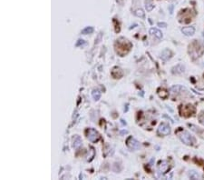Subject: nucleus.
I'll return each instance as SVG.
<instances>
[{"instance_id": "13", "label": "nucleus", "mask_w": 204, "mask_h": 180, "mask_svg": "<svg viewBox=\"0 0 204 180\" xmlns=\"http://www.w3.org/2000/svg\"><path fill=\"white\" fill-rule=\"evenodd\" d=\"M158 95L160 97L165 99V98H167L168 96H169V93L167 92V90L166 89H164V88H160L158 89Z\"/></svg>"}, {"instance_id": "2", "label": "nucleus", "mask_w": 204, "mask_h": 180, "mask_svg": "<svg viewBox=\"0 0 204 180\" xmlns=\"http://www.w3.org/2000/svg\"><path fill=\"white\" fill-rule=\"evenodd\" d=\"M85 135H86V137L88 138L89 141L92 142V143L98 142L99 139L101 138L100 134H99L98 132H97L95 129H93V128H88V129H86Z\"/></svg>"}, {"instance_id": "10", "label": "nucleus", "mask_w": 204, "mask_h": 180, "mask_svg": "<svg viewBox=\"0 0 204 180\" xmlns=\"http://www.w3.org/2000/svg\"><path fill=\"white\" fill-rule=\"evenodd\" d=\"M171 55H172V54H171V50L165 49V50H163V51H162L161 57H162V59L163 60V61H167V60H169V59L171 57Z\"/></svg>"}, {"instance_id": "4", "label": "nucleus", "mask_w": 204, "mask_h": 180, "mask_svg": "<svg viewBox=\"0 0 204 180\" xmlns=\"http://www.w3.org/2000/svg\"><path fill=\"white\" fill-rule=\"evenodd\" d=\"M178 136L181 141L187 146H192L193 143H195V140H194L193 137L186 131H181L178 133Z\"/></svg>"}, {"instance_id": "7", "label": "nucleus", "mask_w": 204, "mask_h": 180, "mask_svg": "<svg viewBox=\"0 0 204 180\" xmlns=\"http://www.w3.org/2000/svg\"><path fill=\"white\" fill-rule=\"evenodd\" d=\"M181 32L183 33V35H185L187 36H191L195 33V28L193 26H186V27L181 28Z\"/></svg>"}, {"instance_id": "12", "label": "nucleus", "mask_w": 204, "mask_h": 180, "mask_svg": "<svg viewBox=\"0 0 204 180\" xmlns=\"http://www.w3.org/2000/svg\"><path fill=\"white\" fill-rule=\"evenodd\" d=\"M150 34L152 35V36H156L158 39L162 38V33L160 31L159 29H157V28H151L150 29Z\"/></svg>"}, {"instance_id": "5", "label": "nucleus", "mask_w": 204, "mask_h": 180, "mask_svg": "<svg viewBox=\"0 0 204 180\" xmlns=\"http://www.w3.org/2000/svg\"><path fill=\"white\" fill-rule=\"evenodd\" d=\"M126 145H127V146L132 150H137L140 148V143L137 140H135L132 136H129L127 138V140H126Z\"/></svg>"}, {"instance_id": "20", "label": "nucleus", "mask_w": 204, "mask_h": 180, "mask_svg": "<svg viewBox=\"0 0 204 180\" xmlns=\"http://www.w3.org/2000/svg\"><path fill=\"white\" fill-rule=\"evenodd\" d=\"M199 120H200V123L204 126V112H201L199 115Z\"/></svg>"}, {"instance_id": "15", "label": "nucleus", "mask_w": 204, "mask_h": 180, "mask_svg": "<svg viewBox=\"0 0 204 180\" xmlns=\"http://www.w3.org/2000/svg\"><path fill=\"white\" fill-rule=\"evenodd\" d=\"M145 6H146L147 11H152V10L153 9V7H154L152 0H145Z\"/></svg>"}, {"instance_id": "11", "label": "nucleus", "mask_w": 204, "mask_h": 180, "mask_svg": "<svg viewBox=\"0 0 204 180\" xmlns=\"http://www.w3.org/2000/svg\"><path fill=\"white\" fill-rule=\"evenodd\" d=\"M82 145V139L79 136H74L73 137V146L74 148H78Z\"/></svg>"}, {"instance_id": "3", "label": "nucleus", "mask_w": 204, "mask_h": 180, "mask_svg": "<svg viewBox=\"0 0 204 180\" xmlns=\"http://www.w3.org/2000/svg\"><path fill=\"white\" fill-rule=\"evenodd\" d=\"M195 107L191 105H186V106H181L180 107V113L181 116L184 117H190L193 116V114L195 113Z\"/></svg>"}, {"instance_id": "22", "label": "nucleus", "mask_w": 204, "mask_h": 180, "mask_svg": "<svg viewBox=\"0 0 204 180\" xmlns=\"http://www.w3.org/2000/svg\"><path fill=\"white\" fill-rule=\"evenodd\" d=\"M158 26H162V27H166V26H167V24H166V23H159Z\"/></svg>"}, {"instance_id": "21", "label": "nucleus", "mask_w": 204, "mask_h": 180, "mask_svg": "<svg viewBox=\"0 0 204 180\" xmlns=\"http://www.w3.org/2000/svg\"><path fill=\"white\" fill-rule=\"evenodd\" d=\"M81 44H82V45L85 44L84 40H78V42L76 43V46H79V45H81Z\"/></svg>"}, {"instance_id": "8", "label": "nucleus", "mask_w": 204, "mask_h": 180, "mask_svg": "<svg viewBox=\"0 0 204 180\" xmlns=\"http://www.w3.org/2000/svg\"><path fill=\"white\" fill-rule=\"evenodd\" d=\"M169 164H168V162L167 161H162V162H160V164H159V166H158V168H159V171L161 172V173H162V174H164V173H166L168 170H169Z\"/></svg>"}, {"instance_id": "1", "label": "nucleus", "mask_w": 204, "mask_h": 180, "mask_svg": "<svg viewBox=\"0 0 204 180\" xmlns=\"http://www.w3.org/2000/svg\"><path fill=\"white\" fill-rule=\"evenodd\" d=\"M132 45L129 41L128 39H126L124 37H120L116 40V42L114 44V48H115V52L117 53L121 56H124L125 55H127L130 50L132 49Z\"/></svg>"}, {"instance_id": "18", "label": "nucleus", "mask_w": 204, "mask_h": 180, "mask_svg": "<svg viewBox=\"0 0 204 180\" xmlns=\"http://www.w3.org/2000/svg\"><path fill=\"white\" fill-rule=\"evenodd\" d=\"M134 15L136 16H138V17H144V16H145V13L143 12V10L142 9H137L136 10V11L134 12Z\"/></svg>"}, {"instance_id": "16", "label": "nucleus", "mask_w": 204, "mask_h": 180, "mask_svg": "<svg viewBox=\"0 0 204 180\" xmlns=\"http://www.w3.org/2000/svg\"><path fill=\"white\" fill-rule=\"evenodd\" d=\"M93 32V27L92 26H87L84 29L82 30V34L84 35H87V34H92Z\"/></svg>"}, {"instance_id": "17", "label": "nucleus", "mask_w": 204, "mask_h": 180, "mask_svg": "<svg viewBox=\"0 0 204 180\" xmlns=\"http://www.w3.org/2000/svg\"><path fill=\"white\" fill-rule=\"evenodd\" d=\"M92 96L94 98V100H99L101 97V92L99 91V90H93V91L92 92Z\"/></svg>"}, {"instance_id": "6", "label": "nucleus", "mask_w": 204, "mask_h": 180, "mask_svg": "<svg viewBox=\"0 0 204 180\" xmlns=\"http://www.w3.org/2000/svg\"><path fill=\"white\" fill-rule=\"evenodd\" d=\"M171 133V127L169 125L162 123L158 127V134L161 136H168Z\"/></svg>"}, {"instance_id": "9", "label": "nucleus", "mask_w": 204, "mask_h": 180, "mask_svg": "<svg viewBox=\"0 0 204 180\" xmlns=\"http://www.w3.org/2000/svg\"><path fill=\"white\" fill-rule=\"evenodd\" d=\"M123 73L121 68H119L117 66H115V67L113 68V70H112V76L114 78H121L123 76Z\"/></svg>"}, {"instance_id": "14", "label": "nucleus", "mask_w": 204, "mask_h": 180, "mask_svg": "<svg viewBox=\"0 0 204 180\" xmlns=\"http://www.w3.org/2000/svg\"><path fill=\"white\" fill-rule=\"evenodd\" d=\"M184 72V66L182 65H178L177 66L172 68V73L173 74H181Z\"/></svg>"}, {"instance_id": "19", "label": "nucleus", "mask_w": 204, "mask_h": 180, "mask_svg": "<svg viewBox=\"0 0 204 180\" xmlns=\"http://www.w3.org/2000/svg\"><path fill=\"white\" fill-rule=\"evenodd\" d=\"M189 176H190V177H191V179H198V178L200 177V176H199L195 171H191L190 174H189Z\"/></svg>"}]
</instances>
